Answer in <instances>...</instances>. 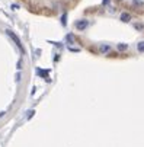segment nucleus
Returning <instances> with one entry per match:
<instances>
[{"mask_svg":"<svg viewBox=\"0 0 144 147\" xmlns=\"http://www.w3.org/2000/svg\"><path fill=\"white\" fill-rule=\"evenodd\" d=\"M87 25H89V22L86 19H81V20H77V22L74 24V26L79 29V31H85L86 28H87Z\"/></svg>","mask_w":144,"mask_h":147,"instance_id":"obj_1","label":"nucleus"},{"mask_svg":"<svg viewBox=\"0 0 144 147\" xmlns=\"http://www.w3.org/2000/svg\"><path fill=\"white\" fill-rule=\"evenodd\" d=\"M7 35H9V36H10V38L15 41V42H16V45H17L19 48H22V44H20V39H19V38H17V36H16V35L12 32V31H7Z\"/></svg>","mask_w":144,"mask_h":147,"instance_id":"obj_2","label":"nucleus"},{"mask_svg":"<svg viewBox=\"0 0 144 147\" xmlns=\"http://www.w3.org/2000/svg\"><path fill=\"white\" fill-rule=\"evenodd\" d=\"M119 19H121V20H122V22H124V24H128L130 20H131V15H130V13H127V12H124V13H121Z\"/></svg>","mask_w":144,"mask_h":147,"instance_id":"obj_3","label":"nucleus"},{"mask_svg":"<svg viewBox=\"0 0 144 147\" xmlns=\"http://www.w3.org/2000/svg\"><path fill=\"white\" fill-rule=\"evenodd\" d=\"M99 51H100L102 54H106V53H109V51H111V47H109V45H106V44H102V45L99 47Z\"/></svg>","mask_w":144,"mask_h":147,"instance_id":"obj_4","label":"nucleus"},{"mask_svg":"<svg viewBox=\"0 0 144 147\" xmlns=\"http://www.w3.org/2000/svg\"><path fill=\"white\" fill-rule=\"evenodd\" d=\"M137 48H138L140 53H144V41H141V42L137 44Z\"/></svg>","mask_w":144,"mask_h":147,"instance_id":"obj_5","label":"nucleus"},{"mask_svg":"<svg viewBox=\"0 0 144 147\" xmlns=\"http://www.w3.org/2000/svg\"><path fill=\"white\" fill-rule=\"evenodd\" d=\"M127 48H128L127 44H118V50H119V51H125Z\"/></svg>","mask_w":144,"mask_h":147,"instance_id":"obj_6","label":"nucleus"},{"mask_svg":"<svg viewBox=\"0 0 144 147\" xmlns=\"http://www.w3.org/2000/svg\"><path fill=\"white\" fill-rule=\"evenodd\" d=\"M67 41H69V42H71V41H73V35H67Z\"/></svg>","mask_w":144,"mask_h":147,"instance_id":"obj_7","label":"nucleus"},{"mask_svg":"<svg viewBox=\"0 0 144 147\" xmlns=\"http://www.w3.org/2000/svg\"><path fill=\"white\" fill-rule=\"evenodd\" d=\"M108 2H109V0H104L102 3H104V6H106V5H108Z\"/></svg>","mask_w":144,"mask_h":147,"instance_id":"obj_8","label":"nucleus"}]
</instances>
